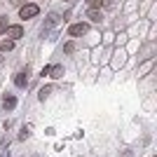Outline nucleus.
Instances as JSON below:
<instances>
[{"label":"nucleus","mask_w":157,"mask_h":157,"mask_svg":"<svg viewBox=\"0 0 157 157\" xmlns=\"http://www.w3.org/2000/svg\"><path fill=\"white\" fill-rule=\"evenodd\" d=\"M0 157H10V150H5V152H2V155H0Z\"/></svg>","instance_id":"obj_16"},{"label":"nucleus","mask_w":157,"mask_h":157,"mask_svg":"<svg viewBox=\"0 0 157 157\" xmlns=\"http://www.w3.org/2000/svg\"><path fill=\"white\" fill-rule=\"evenodd\" d=\"M87 31H89L87 24H73V26L68 28V35H71V38H80V35H85Z\"/></svg>","instance_id":"obj_2"},{"label":"nucleus","mask_w":157,"mask_h":157,"mask_svg":"<svg viewBox=\"0 0 157 157\" xmlns=\"http://www.w3.org/2000/svg\"><path fill=\"white\" fill-rule=\"evenodd\" d=\"M63 49H66V54H73V52H75V42H66Z\"/></svg>","instance_id":"obj_10"},{"label":"nucleus","mask_w":157,"mask_h":157,"mask_svg":"<svg viewBox=\"0 0 157 157\" xmlns=\"http://www.w3.org/2000/svg\"><path fill=\"white\" fill-rule=\"evenodd\" d=\"M0 49H2V52H10V49H14V40H2Z\"/></svg>","instance_id":"obj_7"},{"label":"nucleus","mask_w":157,"mask_h":157,"mask_svg":"<svg viewBox=\"0 0 157 157\" xmlns=\"http://www.w3.org/2000/svg\"><path fill=\"white\" fill-rule=\"evenodd\" d=\"M14 85L19 87V89H24V87L28 85V78H26V73H17V78H14Z\"/></svg>","instance_id":"obj_4"},{"label":"nucleus","mask_w":157,"mask_h":157,"mask_svg":"<svg viewBox=\"0 0 157 157\" xmlns=\"http://www.w3.org/2000/svg\"><path fill=\"white\" fill-rule=\"evenodd\" d=\"M101 2H103V0H87V5L92 7V10H98V7H101Z\"/></svg>","instance_id":"obj_9"},{"label":"nucleus","mask_w":157,"mask_h":157,"mask_svg":"<svg viewBox=\"0 0 157 157\" xmlns=\"http://www.w3.org/2000/svg\"><path fill=\"white\" fill-rule=\"evenodd\" d=\"M2 105H5L7 110H12L14 105H17V98H14V96H12V94H7V96H5V98H2Z\"/></svg>","instance_id":"obj_5"},{"label":"nucleus","mask_w":157,"mask_h":157,"mask_svg":"<svg viewBox=\"0 0 157 157\" xmlns=\"http://www.w3.org/2000/svg\"><path fill=\"white\" fill-rule=\"evenodd\" d=\"M120 157H131V150H124V152H122Z\"/></svg>","instance_id":"obj_14"},{"label":"nucleus","mask_w":157,"mask_h":157,"mask_svg":"<svg viewBox=\"0 0 157 157\" xmlns=\"http://www.w3.org/2000/svg\"><path fill=\"white\" fill-rule=\"evenodd\" d=\"M5 33H7V38H10V40H19L21 35H24V28H21L19 24H14V26H7Z\"/></svg>","instance_id":"obj_3"},{"label":"nucleus","mask_w":157,"mask_h":157,"mask_svg":"<svg viewBox=\"0 0 157 157\" xmlns=\"http://www.w3.org/2000/svg\"><path fill=\"white\" fill-rule=\"evenodd\" d=\"M12 2H14V5H19V7L24 5V0H12Z\"/></svg>","instance_id":"obj_15"},{"label":"nucleus","mask_w":157,"mask_h":157,"mask_svg":"<svg viewBox=\"0 0 157 157\" xmlns=\"http://www.w3.org/2000/svg\"><path fill=\"white\" fill-rule=\"evenodd\" d=\"M7 26H10V24H7V17H0V33H5Z\"/></svg>","instance_id":"obj_11"},{"label":"nucleus","mask_w":157,"mask_h":157,"mask_svg":"<svg viewBox=\"0 0 157 157\" xmlns=\"http://www.w3.org/2000/svg\"><path fill=\"white\" fill-rule=\"evenodd\" d=\"M40 14V7L38 5H21V10H19V17L21 19H33V17H38Z\"/></svg>","instance_id":"obj_1"},{"label":"nucleus","mask_w":157,"mask_h":157,"mask_svg":"<svg viewBox=\"0 0 157 157\" xmlns=\"http://www.w3.org/2000/svg\"><path fill=\"white\" fill-rule=\"evenodd\" d=\"M56 21H59V17H56V14H49V21H47V26H54Z\"/></svg>","instance_id":"obj_13"},{"label":"nucleus","mask_w":157,"mask_h":157,"mask_svg":"<svg viewBox=\"0 0 157 157\" xmlns=\"http://www.w3.org/2000/svg\"><path fill=\"white\" fill-rule=\"evenodd\" d=\"M87 17H89L92 21H101V19H103V14H101V10H89V12H87Z\"/></svg>","instance_id":"obj_6"},{"label":"nucleus","mask_w":157,"mask_h":157,"mask_svg":"<svg viewBox=\"0 0 157 157\" xmlns=\"http://www.w3.org/2000/svg\"><path fill=\"white\" fill-rule=\"evenodd\" d=\"M49 94H52V87H42V89H40V94H38V98H40V101H45Z\"/></svg>","instance_id":"obj_8"},{"label":"nucleus","mask_w":157,"mask_h":157,"mask_svg":"<svg viewBox=\"0 0 157 157\" xmlns=\"http://www.w3.org/2000/svg\"><path fill=\"white\" fill-rule=\"evenodd\" d=\"M28 136H31V129H28V127H26V129H24V131H21V134H19V138H21V141H26Z\"/></svg>","instance_id":"obj_12"}]
</instances>
